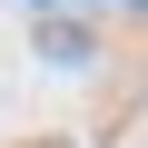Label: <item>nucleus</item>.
I'll use <instances>...</instances> for the list:
<instances>
[{"label": "nucleus", "mask_w": 148, "mask_h": 148, "mask_svg": "<svg viewBox=\"0 0 148 148\" xmlns=\"http://www.w3.org/2000/svg\"><path fill=\"white\" fill-rule=\"evenodd\" d=\"M40 59H59V69H89V59H99L89 20H40Z\"/></svg>", "instance_id": "1"}]
</instances>
